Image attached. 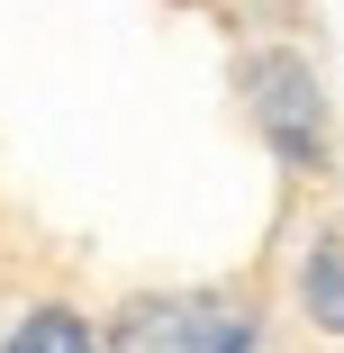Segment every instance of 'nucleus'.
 Instances as JSON below:
<instances>
[{"instance_id": "7ed1b4c3", "label": "nucleus", "mask_w": 344, "mask_h": 353, "mask_svg": "<svg viewBox=\"0 0 344 353\" xmlns=\"http://www.w3.org/2000/svg\"><path fill=\"white\" fill-rule=\"evenodd\" d=\"M299 290H308V308L344 335V245H317L308 254V272H299Z\"/></svg>"}, {"instance_id": "f03ea898", "label": "nucleus", "mask_w": 344, "mask_h": 353, "mask_svg": "<svg viewBox=\"0 0 344 353\" xmlns=\"http://www.w3.org/2000/svg\"><path fill=\"white\" fill-rule=\"evenodd\" d=\"M0 353H100V344H91V326L73 308H37V317H19V335Z\"/></svg>"}, {"instance_id": "f257e3e1", "label": "nucleus", "mask_w": 344, "mask_h": 353, "mask_svg": "<svg viewBox=\"0 0 344 353\" xmlns=\"http://www.w3.org/2000/svg\"><path fill=\"white\" fill-rule=\"evenodd\" d=\"M109 353H263V317L227 290H163L118 308Z\"/></svg>"}]
</instances>
